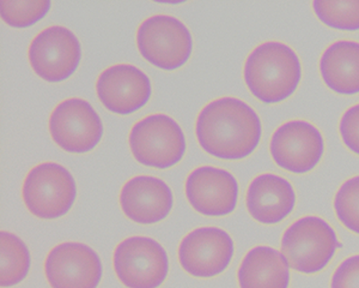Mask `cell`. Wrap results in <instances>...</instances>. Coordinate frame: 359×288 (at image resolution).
Segmentation results:
<instances>
[{"label": "cell", "instance_id": "cell-5", "mask_svg": "<svg viewBox=\"0 0 359 288\" xmlns=\"http://www.w3.org/2000/svg\"><path fill=\"white\" fill-rule=\"evenodd\" d=\"M22 197L29 211L39 218L54 220L69 213L77 198V185L69 169L43 162L27 174Z\"/></svg>", "mask_w": 359, "mask_h": 288}, {"label": "cell", "instance_id": "cell-22", "mask_svg": "<svg viewBox=\"0 0 359 288\" xmlns=\"http://www.w3.org/2000/svg\"><path fill=\"white\" fill-rule=\"evenodd\" d=\"M335 215L339 221L359 235V176L350 178L339 188L334 197Z\"/></svg>", "mask_w": 359, "mask_h": 288}, {"label": "cell", "instance_id": "cell-8", "mask_svg": "<svg viewBox=\"0 0 359 288\" xmlns=\"http://www.w3.org/2000/svg\"><path fill=\"white\" fill-rule=\"evenodd\" d=\"M34 72L47 82H62L76 72L82 59V46L69 29L53 25L43 29L28 50Z\"/></svg>", "mask_w": 359, "mask_h": 288}, {"label": "cell", "instance_id": "cell-14", "mask_svg": "<svg viewBox=\"0 0 359 288\" xmlns=\"http://www.w3.org/2000/svg\"><path fill=\"white\" fill-rule=\"evenodd\" d=\"M98 99L115 114H132L151 98V81L144 71L130 64H118L102 71L96 81Z\"/></svg>", "mask_w": 359, "mask_h": 288}, {"label": "cell", "instance_id": "cell-2", "mask_svg": "<svg viewBox=\"0 0 359 288\" xmlns=\"http://www.w3.org/2000/svg\"><path fill=\"white\" fill-rule=\"evenodd\" d=\"M245 82L262 103H278L289 99L302 79V64L290 46L269 41L257 46L245 59Z\"/></svg>", "mask_w": 359, "mask_h": 288}, {"label": "cell", "instance_id": "cell-18", "mask_svg": "<svg viewBox=\"0 0 359 288\" xmlns=\"http://www.w3.org/2000/svg\"><path fill=\"white\" fill-rule=\"evenodd\" d=\"M320 74L331 91L359 93V42L340 40L328 46L320 59Z\"/></svg>", "mask_w": 359, "mask_h": 288}, {"label": "cell", "instance_id": "cell-1", "mask_svg": "<svg viewBox=\"0 0 359 288\" xmlns=\"http://www.w3.org/2000/svg\"><path fill=\"white\" fill-rule=\"evenodd\" d=\"M196 140L205 152L222 160L253 154L262 136L257 112L242 100L225 96L208 103L196 118Z\"/></svg>", "mask_w": 359, "mask_h": 288}, {"label": "cell", "instance_id": "cell-21", "mask_svg": "<svg viewBox=\"0 0 359 288\" xmlns=\"http://www.w3.org/2000/svg\"><path fill=\"white\" fill-rule=\"evenodd\" d=\"M50 1H1V18L13 28H28L48 13Z\"/></svg>", "mask_w": 359, "mask_h": 288}, {"label": "cell", "instance_id": "cell-10", "mask_svg": "<svg viewBox=\"0 0 359 288\" xmlns=\"http://www.w3.org/2000/svg\"><path fill=\"white\" fill-rule=\"evenodd\" d=\"M269 152L280 169L294 174H304L320 164L325 154V140L313 124L291 120L274 131Z\"/></svg>", "mask_w": 359, "mask_h": 288}, {"label": "cell", "instance_id": "cell-13", "mask_svg": "<svg viewBox=\"0 0 359 288\" xmlns=\"http://www.w3.org/2000/svg\"><path fill=\"white\" fill-rule=\"evenodd\" d=\"M184 192L196 211L205 216L219 218L236 209L238 183L225 169L201 166L188 174Z\"/></svg>", "mask_w": 359, "mask_h": 288}, {"label": "cell", "instance_id": "cell-20", "mask_svg": "<svg viewBox=\"0 0 359 288\" xmlns=\"http://www.w3.org/2000/svg\"><path fill=\"white\" fill-rule=\"evenodd\" d=\"M314 13L330 28L359 30V1H314Z\"/></svg>", "mask_w": 359, "mask_h": 288}, {"label": "cell", "instance_id": "cell-9", "mask_svg": "<svg viewBox=\"0 0 359 288\" xmlns=\"http://www.w3.org/2000/svg\"><path fill=\"white\" fill-rule=\"evenodd\" d=\"M103 123L91 103L79 98L64 100L49 117L52 140L67 152L86 154L97 147Z\"/></svg>", "mask_w": 359, "mask_h": 288}, {"label": "cell", "instance_id": "cell-15", "mask_svg": "<svg viewBox=\"0 0 359 288\" xmlns=\"http://www.w3.org/2000/svg\"><path fill=\"white\" fill-rule=\"evenodd\" d=\"M123 214L133 223L154 225L170 214L172 191L165 181L151 176H137L125 183L118 196Z\"/></svg>", "mask_w": 359, "mask_h": 288}, {"label": "cell", "instance_id": "cell-6", "mask_svg": "<svg viewBox=\"0 0 359 288\" xmlns=\"http://www.w3.org/2000/svg\"><path fill=\"white\" fill-rule=\"evenodd\" d=\"M137 46L150 64L172 71L184 66L192 55L193 37L189 29L175 17L156 15L139 25Z\"/></svg>", "mask_w": 359, "mask_h": 288}, {"label": "cell", "instance_id": "cell-24", "mask_svg": "<svg viewBox=\"0 0 359 288\" xmlns=\"http://www.w3.org/2000/svg\"><path fill=\"white\" fill-rule=\"evenodd\" d=\"M331 288H359V255L348 257L335 269Z\"/></svg>", "mask_w": 359, "mask_h": 288}, {"label": "cell", "instance_id": "cell-3", "mask_svg": "<svg viewBox=\"0 0 359 288\" xmlns=\"http://www.w3.org/2000/svg\"><path fill=\"white\" fill-rule=\"evenodd\" d=\"M341 247L333 227L318 216L294 221L282 238V255L289 267L308 275L323 270Z\"/></svg>", "mask_w": 359, "mask_h": 288}, {"label": "cell", "instance_id": "cell-7", "mask_svg": "<svg viewBox=\"0 0 359 288\" xmlns=\"http://www.w3.org/2000/svg\"><path fill=\"white\" fill-rule=\"evenodd\" d=\"M113 266L127 288H158L169 273L164 247L149 237H130L115 247Z\"/></svg>", "mask_w": 359, "mask_h": 288}, {"label": "cell", "instance_id": "cell-23", "mask_svg": "<svg viewBox=\"0 0 359 288\" xmlns=\"http://www.w3.org/2000/svg\"><path fill=\"white\" fill-rule=\"evenodd\" d=\"M339 132L347 148L359 155V103L344 113L339 124Z\"/></svg>", "mask_w": 359, "mask_h": 288}, {"label": "cell", "instance_id": "cell-16", "mask_svg": "<svg viewBox=\"0 0 359 288\" xmlns=\"http://www.w3.org/2000/svg\"><path fill=\"white\" fill-rule=\"evenodd\" d=\"M245 206L257 223L276 225L292 213L296 206V192L285 178L264 173L249 184Z\"/></svg>", "mask_w": 359, "mask_h": 288}, {"label": "cell", "instance_id": "cell-19", "mask_svg": "<svg viewBox=\"0 0 359 288\" xmlns=\"http://www.w3.org/2000/svg\"><path fill=\"white\" fill-rule=\"evenodd\" d=\"M1 244V287H13L28 276L32 257L25 242L16 235L3 230Z\"/></svg>", "mask_w": 359, "mask_h": 288}, {"label": "cell", "instance_id": "cell-12", "mask_svg": "<svg viewBox=\"0 0 359 288\" xmlns=\"http://www.w3.org/2000/svg\"><path fill=\"white\" fill-rule=\"evenodd\" d=\"M45 275L52 288H97L102 280V261L86 244L66 242L49 251Z\"/></svg>", "mask_w": 359, "mask_h": 288}, {"label": "cell", "instance_id": "cell-17", "mask_svg": "<svg viewBox=\"0 0 359 288\" xmlns=\"http://www.w3.org/2000/svg\"><path fill=\"white\" fill-rule=\"evenodd\" d=\"M237 280L240 288H289V264L273 247H254L242 259Z\"/></svg>", "mask_w": 359, "mask_h": 288}, {"label": "cell", "instance_id": "cell-11", "mask_svg": "<svg viewBox=\"0 0 359 288\" xmlns=\"http://www.w3.org/2000/svg\"><path fill=\"white\" fill-rule=\"evenodd\" d=\"M235 252L228 232L218 227H201L189 232L180 243L179 262L194 277L208 279L224 272Z\"/></svg>", "mask_w": 359, "mask_h": 288}, {"label": "cell", "instance_id": "cell-4", "mask_svg": "<svg viewBox=\"0 0 359 288\" xmlns=\"http://www.w3.org/2000/svg\"><path fill=\"white\" fill-rule=\"evenodd\" d=\"M128 143L140 165L158 169L179 164L187 149L182 129L167 114L147 115L137 122L130 131Z\"/></svg>", "mask_w": 359, "mask_h": 288}]
</instances>
